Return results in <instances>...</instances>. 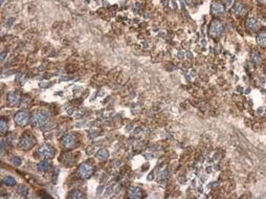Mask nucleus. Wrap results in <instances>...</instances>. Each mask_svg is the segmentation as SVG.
I'll list each match as a JSON object with an SVG mask.
<instances>
[{"instance_id":"7ed1b4c3","label":"nucleus","mask_w":266,"mask_h":199,"mask_svg":"<svg viewBox=\"0 0 266 199\" xmlns=\"http://www.w3.org/2000/svg\"><path fill=\"white\" fill-rule=\"evenodd\" d=\"M211 12L213 15L220 16L222 14H224V12H225V5L220 0H214L211 4Z\"/></svg>"},{"instance_id":"f257e3e1","label":"nucleus","mask_w":266,"mask_h":199,"mask_svg":"<svg viewBox=\"0 0 266 199\" xmlns=\"http://www.w3.org/2000/svg\"><path fill=\"white\" fill-rule=\"evenodd\" d=\"M223 30H224V26L220 22L219 20H213L210 24V35L212 36L213 38H218L220 36L223 34Z\"/></svg>"},{"instance_id":"423d86ee","label":"nucleus","mask_w":266,"mask_h":199,"mask_svg":"<svg viewBox=\"0 0 266 199\" xmlns=\"http://www.w3.org/2000/svg\"><path fill=\"white\" fill-rule=\"evenodd\" d=\"M14 119H15L17 125H19V126H24V125L27 124L28 119H30V116H28V114L26 113V112L20 111V112H18V113L15 114Z\"/></svg>"},{"instance_id":"39448f33","label":"nucleus","mask_w":266,"mask_h":199,"mask_svg":"<svg viewBox=\"0 0 266 199\" xmlns=\"http://www.w3.org/2000/svg\"><path fill=\"white\" fill-rule=\"evenodd\" d=\"M78 173L82 178H89L93 174V168L88 164H82L79 167Z\"/></svg>"},{"instance_id":"20e7f679","label":"nucleus","mask_w":266,"mask_h":199,"mask_svg":"<svg viewBox=\"0 0 266 199\" xmlns=\"http://www.w3.org/2000/svg\"><path fill=\"white\" fill-rule=\"evenodd\" d=\"M35 145H36V140H34L31 136H28V135L23 136L20 140V141H19V147L23 150H30Z\"/></svg>"},{"instance_id":"6ab92c4d","label":"nucleus","mask_w":266,"mask_h":199,"mask_svg":"<svg viewBox=\"0 0 266 199\" xmlns=\"http://www.w3.org/2000/svg\"><path fill=\"white\" fill-rule=\"evenodd\" d=\"M27 188H26L25 186H19L18 187V193L19 194H21V195H23V196H25L26 194H27Z\"/></svg>"},{"instance_id":"412c9836","label":"nucleus","mask_w":266,"mask_h":199,"mask_svg":"<svg viewBox=\"0 0 266 199\" xmlns=\"http://www.w3.org/2000/svg\"><path fill=\"white\" fill-rule=\"evenodd\" d=\"M12 162H13L14 165H16V166H20L21 165V160L19 159L18 157H13V159H12Z\"/></svg>"},{"instance_id":"9b49d317","label":"nucleus","mask_w":266,"mask_h":199,"mask_svg":"<svg viewBox=\"0 0 266 199\" xmlns=\"http://www.w3.org/2000/svg\"><path fill=\"white\" fill-rule=\"evenodd\" d=\"M128 195H129L130 198H134V199H138L142 196V192L139 188H136V187H132L130 188L129 192H128Z\"/></svg>"},{"instance_id":"6e6552de","label":"nucleus","mask_w":266,"mask_h":199,"mask_svg":"<svg viewBox=\"0 0 266 199\" xmlns=\"http://www.w3.org/2000/svg\"><path fill=\"white\" fill-rule=\"evenodd\" d=\"M245 25L248 32H257L259 28H260V23H259V21L256 18H253V17H250V18H248L247 20H246Z\"/></svg>"},{"instance_id":"a211bd4d","label":"nucleus","mask_w":266,"mask_h":199,"mask_svg":"<svg viewBox=\"0 0 266 199\" xmlns=\"http://www.w3.org/2000/svg\"><path fill=\"white\" fill-rule=\"evenodd\" d=\"M6 130H8V124L5 123L4 119H1V122H0V131L3 134Z\"/></svg>"},{"instance_id":"4be33fe9","label":"nucleus","mask_w":266,"mask_h":199,"mask_svg":"<svg viewBox=\"0 0 266 199\" xmlns=\"http://www.w3.org/2000/svg\"><path fill=\"white\" fill-rule=\"evenodd\" d=\"M185 1H187L188 4H193V3H195V2H196V0H185Z\"/></svg>"},{"instance_id":"dca6fc26","label":"nucleus","mask_w":266,"mask_h":199,"mask_svg":"<svg viewBox=\"0 0 266 199\" xmlns=\"http://www.w3.org/2000/svg\"><path fill=\"white\" fill-rule=\"evenodd\" d=\"M251 59H253V61L255 64L261 63V56L259 55V52H253V54L251 55Z\"/></svg>"},{"instance_id":"f8f14e48","label":"nucleus","mask_w":266,"mask_h":199,"mask_svg":"<svg viewBox=\"0 0 266 199\" xmlns=\"http://www.w3.org/2000/svg\"><path fill=\"white\" fill-rule=\"evenodd\" d=\"M8 100H9V105H12V106H16V105H18L19 102H20V97H19L18 93L11 92L8 95Z\"/></svg>"},{"instance_id":"4468645a","label":"nucleus","mask_w":266,"mask_h":199,"mask_svg":"<svg viewBox=\"0 0 266 199\" xmlns=\"http://www.w3.org/2000/svg\"><path fill=\"white\" fill-rule=\"evenodd\" d=\"M95 156L98 157L100 160H105V159H107L108 156H109V153H108V151H107V150H105V149H101V150H99L98 152H96V155H95Z\"/></svg>"},{"instance_id":"5701e85b","label":"nucleus","mask_w":266,"mask_h":199,"mask_svg":"<svg viewBox=\"0 0 266 199\" xmlns=\"http://www.w3.org/2000/svg\"><path fill=\"white\" fill-rule=\"evenodd\" d=\"M264 71H265V75H266V66H265V69H264Z\"/></svg>"},{"instance_id":"f03ea898","label":"nucleus","mask_w":266,"mask_h":199,"mask_svg":"<svg viewBox=\"0 0 266 199\" xmlns=\"http://www.w3.org/2000/svg\"><path fill=\"white\" fill-rule=\"evenodd\" d=\"M47 119H48V115H47L46 112L38 111V112H35V113L33 114L31 122L33 125L39 127V126H42V125H44L45 123H46Z\"/></svg>"},{"instance_id":"2eb2a0df","label":"nucleus","mask_w":266,"mask_h":199,"mask_svg":"<svg viewBox=\"0 0 266 199\" xmlns=\"http://www.w3.org/2000/svg\"><path fill=\"white\" fill-rule=\"evenodd\" d=\"M3 183L6 184V186H15L16 184V179L12 176H5L3 179Z\"/></svg>"},{"instance_id":"aec40b11","label":"nucleus","mask_w":266,"mask_h":199,"mask_svg":"<svg viewBox=\"0 0 266 199\" xmlns=\"http://www.w3.org/2000/svg\"><path fill=\"white\" fill-rule=\"evenodd\" d=\"M70 197H71V198H82V197H83V194H82L81 192L78 191V190H74V191L71 193Z\"/></svg>"},{"instance_id":"0eeeda50","label":"nucleus","mask_w":266,"mask_h":199,"mask_svg":"<svg viewBox=\"0 0 266 199\" xmlns=\"http://www.w3.org/2000/svg\"><path fill=\"white\" fill-rule=\"evenodd\" d=\"M39 154L44 158H52L55 155V150L50 146H42L39 149Z\"/></svg>"},{"instance_id":"f3484780","label":"nucleus","mask_w":266,"mask_h":199,"mask_svg":"<svg viewBox=\"0 0 266 199\" xmlns=\"http://www.w3.org/2000/svg\"><path fill=\"white\" fill-rule=\"evenodd\" d=\"M38 168H39V170H42V171H46L49 168V165H48L47 162H41L38 165Z\"/></svg>"},{"instance_id":"1a4fd4ad","label":"nucleus","mask_w":266,"mask_h":199,"mask_svg":"<svg viewBox=\"0 0 266 199\" xmlns=\"http://www.w3.org/2000/svg\"><path fill=\"white\" fill-rule=\"evenodd\" d=\"M233 9H234V12H235L237 15H239V16H244L246 14V12H247V9H246V6L244 5L242 2H240V1L235 2Z\"/></svg>"},{"instance_id":"ddd939ff","label":"nucleus","mask_w":266,"mask_h":199,"mask_svg":"<svg viewBox=\"0 0 266 199\" xmlns=\"http://www.w3.org/2000/svg\"><path fill=\"white\" fill-rule=\"evenodd\" d=\"M257 42L260 46L266 47V32H260L257 37Z\"/></svg>"},{"instance_id":"9d476101","label":"nucleus","mask_w":266,"mask_h":199,"mask_svg":"<svg viewBox=\"0 0 266 199\" xmlns=\"http://www.w3.org/2000/svg\"><path fill=\"white\" fill-rule=\"evenodd\" d=\"M61 143H62V145L64 146V147L71 148L72 146H74V144H76V138H74V135H70V134H68V135L63 136V138L61 140Z\"/></svg>"}]
</instances>
